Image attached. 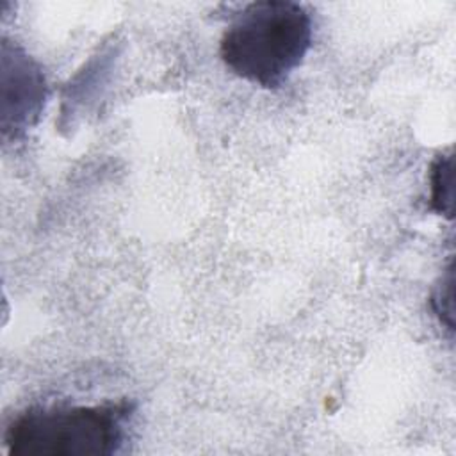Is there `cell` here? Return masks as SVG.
<instances>
[{
	"mask_svg": "<svg viewBox=\"0 0 456 456\" xmlns=\"http://www.w3.org/2000/svg\"><path fill=\"white\" fill-rule=\"evenodd\" d=\"M312 37V14L305 5L262 0L246 5L230 21L219 43V55L239 78L276 89L303 62Z\"/></svg>",
	"mask_w": 456,
	"mask_h": 456,
	"instance_id": "obj_1",
	"label": "cell"
},
{
	"mask_svg": "<svg viewBox=\"0 0 456 456\" xmlns=\"http://www.w3.org/2000/svg\"><path fill=\"white\" fill-rule=\"evenodd\" d=\"M134 403L28 408L5 429L9 456H112L125 444Z\"/></svg>",
	"mask_w": 456,
	"mask_h": 456,
	"instance_id": "obj_2",
	"label": "cell"
},
{
	"mask_svg": "<svg viewBox=\"0 0 456 456\" xmlns=\"http://www.w3.org/2000/svg\"><path fill=\"white\" fill-rule=\"evenodd\" d=\"M11 50L12 55L2 46L4 59L12 66V71L4 66L2 125L5 135L11 130L16 137L37 119L46 98V80L41 68L27 53L16 46Z\"/></svg>",
	"mask_w": 456,
	"mask_h": 456,
	"instance_id": "obj_3",
	"label": "cell"
},
{
	"mask_svg": "<svg viewBox=\"0 0 456 456\" xmlns=\"http://www.w3.org/2000/svg\"><path fill=\"white\" fill-rule=\"evenodd\" d=\"M429 207L440 216L452 217V157L438 155L431 162Z\"/></svg>",
	"mask_w": 456,
	"mask_h": 456,
	"instance_id": "obj_4",
	"label": "cell"
}]
</instances>
